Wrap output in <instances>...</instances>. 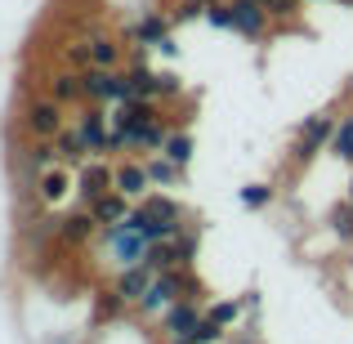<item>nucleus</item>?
Instances as JSON below:
<instances>
[{
	"instance_id": "f257e3e1",
	"label": "nucleus",
	"mask_w": 353,
	"mask_h": 344,
	"mask_svg": "<svg viewBox=\"0 0 353 344\" xmlns=\"http://www.w3.org/2000/svg\"><path fill=\"white\" fill-rule=\"evenodd\" d=\"M336 125H340L336 112H313V117H304L300 134H295V148H291V161L295 165H309L318 152H327L331 139H336Z\"/></svg>"
},
{
	"instance_id": "f03ea898",
	"label": "nucleus",
	"mask_w": 353,
	"mask_h": 344,
	"mask_svg": "<svg viewBox=\"0 0 353 344\" xmlns=\"http://www.w3.org/2000/svg\"><path fill=\"white\" fill-rule=\"evenodd\" d=\"M81 81H85V103H130V77L125 68H85L81 72Z\"/></svg>"
},
{
	"instance_id": "7ed1b4c3",
	"label": "nucleus",
	"mask_w": 353,
	"mask_h": 344,
	"mask_svg": "<svg viewBox=\"0 0 353 344\" xmlns=\"http://www.w3.org/2000/svg\"><path fill=\"white\" fill-rule=\"evenodd\" d=\"M183 295V282H179V268H165V273H157L152 277V286L143 291V300L134 304L139 309V318H161L165 309H170L174 300Z\"/></svg>"
},
{
	"instance_id": "20e7f679",
	"label": "nucleus",
	"mask_w": 353,
	"mask_h": 344,
	"mask_svg": "<svg viewBox=\"0 0 353 344\" xmlns=\"http://www.w3.org/2000/svg\"><path fill=\"white\" fill-rule=\"evenodd\" d=\"M63 125H68V121H63V103H59V99H27V103H23V130L32 139H54Z\"/></svg>"
},
{
	"instance_id": "39448f33",
	"label": "nucleus",
	"mask_w": 353,
	"mask_h": 344,
	"mask_svg": "<svg viewBox=\"0 0 353 344\" xmlns=\"http://www.w3.org/2000/svg\"><path fill=\"white\" fill-rule=\"evenodd\" d=\"M99 237H103V246H108V255L117 259V268H125V264H143V250H148V241L139 237L134 228L121 219V224H108V228H99Z\"/></svg>"
},
{
	"instance_id": "423d86ee",
	"label": "nucleus",
	"mask_w": 353,
	"mask_h": 344,
	"mask_svg": "<svg viewBox=\"0 0 353 344\" xmlns=\"http://www.w3.org/2000/svg\"><path fill=\"white\" fill-rule=\"evenodd\" d=\"M108 188H117V165L108 161V156H90V161L77 170V197L90 206V201L103 197Z\"/></svg>"
},
{
	"instance_id": "0eeeda50",
	"label": "nucleus",
	"mask_w": 353,
	"mask_h": 344,
	"mask_svg": "<svg viewBox=\"0 0 353 344\" xmlns=\"http://www.w3.org/2000/svg\"><path fill=\"white\" fill-rule=\"evenodd\" d=\"M228 5H233V32L246 36V41H264L268 27H273V14L259 0H228Z\"/></svg>"
},
{
	"instance_id": "6e6552de",
	"label": "nucleus",
	"mask_w": 353,
	"mask_h": 344,
	"mask_svg": "<svg viewBox=\"0 0 353 344\" xmlns=\"http://www.w3.org/2000/svg\"><path fill=\"white\" fill-rule=\"evenodd\" d=\"M170 27H174L170 14H161V9H143V18H134V23L125 27V41H130V45H148V50H157V45L170 36Z\"/></svg>"
},
{
	"instance_id": "1a4fd4ad",
	"label": "nucleus",
	"mask_w": 353,
	"mask_h": 344,
	"mask_svg": "<svg viewBox=\"0 0 353 344\" xmlns=\"http://www.w3.org/2000/svg\"><path fill=\"white\" fill-rule=\"evenodd\" d=\"M197 322H201V300H188V295H179V300L161 313V331L165 336H192Z\"/></svg>"
},
{
	"instance_id": "9d476101",
	"label": "nucleus",
	"mask_w": 353,
	"mask_h": 344,
	"mask_svg": "<svg viewBox=\"0 0 353 344\" xmlns=\"http://www.w3.org/2000/svg\"><path fill=\"white\" fill-rule=\"evenodd\" d=\"M90 237H99V219L90 215V206L85 210H63L59 215V241L63 246H81Z\"/></svg>"
},
{
	"instance_id": "9b49d317",
	"label": "nucleus",
	"mask_w": 353,
	"mask_h": 344,
	"mask_svg": "<svg viewBox=\"0 0 353 344\" xmlns=\"http://www.w3.org/2000/svg\"><path fill=\"white\" fill-rule=\"evenodd\" d=\"M152 268H148V264H125V268H121V273H117V295H121V300H125V304H139V300H143V291H148V286H152Z\"/></svg>"
},
{
	"instance_id": "f8f14e48",
	"label": "nucleus",
	"mask_w": 353,
	"mask_h": 344,
	"mask_svg": "<svg viewBox=\"0 0 353 344\" xmlns=\"http://www.w3.org/2000/svg\"><path fill=\"white\" fill-rule=\"evenodd\" d=\"M54 148H59V165H68V170H81V165L90 161V148H85V139H81L77 125H63L59 134H54Z\"/></svg>"
},
{
	"instance_id": "ddd939ff",
	"label": "nucleus",
	"mask_w": 353,
	"mask_h": 344,
	"mask_svg": "<svg viewBox=\"0 0 353 344\" xmlns=\"http://www.w3.org/2000/svg\"><path fill=\"white\" fill-rule=\"evenodd\" d=\"M148 188H152V174H148L143 161H117V192L139 201V197H148Z\"/></svg>"
},
{
	"instance_id": "4468645a",
	"label": "nucleus",
	"mask_w": 353,
	"mask_h": 344,
	"mask_svg": "<svg viewBox=\"0 0 353 344\" xmlns=\"http://www.w3.org/2000/svg\"><path fill=\"white\" fill-rule=\"evenodd\" d=\"M72 174H77V170H68V165H50V170H41V179H36V192H41L45 206H59V201L72 192Z\"/></svg>"
},
{
	"instance_id": "2eb2a0df",
	"label": "nucleus",
	"mask_w": 353,
	"mask_h": 344,
	"mask_svg": "<svg viewBox=\"0 0 353 344\" xmlns=\"http://www.w3.org/2000/svg\"><path fill=\"white\" fill-rule=\"evenodd\" d=\"M130 206H134V201L125 197V192H117V188H108L103 197H94L90 201V215L99 219V228H108V224H121V219L130 215Z\"/></svg>"
},
{
	"instance_id": "dca6fc26",
	"label": "nucleus",
	"mask_w": 353,
	"mask_h": 344,
	"mask_svg": "<svg viewBox=\"0 0 353 344\" xmlns=\"http://www.w3.org/2000/svg\"><path fill=\"white\" fill-rule=\"evenodd\" d=\"M121 63H125V45L117 36H108V32L90 36V68H121Z\"/></svg>"
},
{
	"instance_id": "f3484780",
	"label": "nucleus",
	"mask_w": 353,
	"mask_h": 344,
	"mask_svg": "<svg viewBox=\"0 0 353 344\" xmlns=\"http://www.w3.org/2000/svg\"><path fill=\"white\" fill-rule=\"evenodd\" d=\"M50 99H59V103H85V81H81V72L77 68L54 72L50 77Z\"/></svg>"
},
{
	"instance_id": "a211bd4d",
	"label": "nucleus",
	"mask_w": 353,
	"mask_h": 344,
	"mask_svg": "<svg viewBox=\"0 0 353 344\" xmlns=\"http://www.w3.org/2000/svg\"><path fill=\"white\" fill-rule=\"evenodd\" d=\"M165 134H170V117H152L143 130H134V152H161L165 148Z\"/></svg>"
},
{
	"instance_id": "6ab92c4d",
	"label": "nucleus",
	"mask_w": 353,
	"mask_h": 344,
	"mask_svg": "<svg viewBox=\"0 0 353 344\" xmlns=\"http://www.w3.org/2000/svg\"><path fill=\"white\" fill-rule=\"evenodd\" d=\"M139 210L152 219H161V224H179L183 219V206L174 197H165V192H148V197H139Z\"/></svg>"
},
{
	"instance_id": "aec40b11",
	"label": "nucleus",
	"mask_w": 353,
	"mask_h": 344,
	"mask_svg": "<svg viewBox=\"0 0 353 344\" xmlns=\"http://www.w3.org/2000/svg\"><path fill=\"white\" fill-rule=\"evenodd\" d=\"M148 174H152V183H161V188H174V183H183V165H174L165 152H148Z\"/></svg>"
},
{
	"instance_id": "412c9836",
	"label": "nucleus",
	"mask_w": 353,
	"mask_h": 344,
	"mask_svg": "<svg viewBox=\"0 0 353 344\" xmlns=\"http://www.w3.org/2000/svg\"><path fill=\"white\" fill-rule=\"evenodd\" d=\"M170 246H174V255H179V264H192V259H197V246H201V224L183 219L179 232L170 237Z\"/></svg>"
},
{
	"instance_id": "4be33fe9",
	"label": "nucleus",
	"mask_w": 353,
	"mask_h": 344,
	"mask_svg": "<svg viewBox=\"0 0 353 344\" xmlns=\"http://www.w3.org/2000/svg\"><path fill=\"white\" fill-rule=\"evenodd\" d=\"M161 152L170 156L174 165H183V170H188V161L197 156V143H192L188 130H174V125H170V134H165V148H161Z\"/></svg>"
},
{
	"instance_id": "5701e85b",
	"label": "nucleus",
	"mask_w": 353,
	"mask_h": 344,
	"mask_svg": "<svg viewBox=\"0 0 353 344\" xmlns=\"http://www.w3.org/2000/svg\"><path fill=\"white\" fill-rule=\"evenodd\" d=\"M143 264L152 268V273H165V268H179V255H174V246H170V241H148Z\"/></svg>"
},
{
	"instance_id": "b1692460",
	"label": "nucleus",
	"mask_w": 353,
	"mask_h": 344,
	"mask_svg": "<svg viewBox=\"0 0 353 344\" xmlns=\"http://www.w3.org/2000/svg\"><path fill=\"white\" fill-rule=\"evenodd\" d=\"M331 152H336L345 165H353V112H349V117H340L336 139H331Z\"/></svg>"
},
{
	"instance_id": "393cba45",
	"label": "nucleus",
	"mask_w": 353,
	"mask_h": 344,
	"mask_svg": "<svg viewBox=\"0 0 353 344\" xmlns=\"http://www.w3.org/2000/svg\"><path fill=\"white\" fill-rule=\"evenodd\" d=\"M224 322H219V318H210V313H201V322H197V327H192V344H219V340H224Z\"/></svg>"
},
{
	"instance_id": "a878e982",
	"label": "nucleus",
	"mask_w": 353,
	"mask_h": 344,
	"mask_svg": "<svg viewBox=\"0 0 353 344\" xmlns=\"http://www.w3.org/2000/svg\"><path fill=\"white\" fill-rule=\"evenodd\" d=\"M237 201L246 210H264L268 201H273V183H246V188L237 192Z\"/></svg>"
},
{
	"instance_id": "bb28decb",
	"label": "nucleus",
	"mask_w": 353,
	"mask_h": 344,
	"mask_svg": "<svg viewBox=\"0 0 353 344\" xmlns=\"http://www.w3.org/2000/svg\"><path fill=\"white\" fill-rule=\"evenodd\" d=\"M331 232H336L340 241H353V201L345 197L336 210H331Z\"/></svg>"
},
{
	"instance_id": "cd10ccee",
	"label": "nucleus",
	"mask_w": 353,
	"mask_h": 344,
	"mask_svg": "<svg viewBox=\"0 0 353 344\" xmlns=\"http://www.w3.org/2000/svg\"><path fill=\"white\" fill-rule=\"evenodd\" d=\"M206 23L219 27V32H233V5H228V0H210L206 5Z\"/></svg>"
},
{
	"instance_id": "c85d7f7f",
	"label": "nucleus",
	"mask_w": 353,
	"mask_h": 344,
	"mask_svg": "<svg viewBox=\"0 0 353 344\" xmlns=\"http://www.w3.org/2000/svg\"><path fill=\"white\" fill-rule=\"evenodd\" d=\"M210 318H219L224 327H237V322L246 318V309H241V300H219L215 309H210Z\"/></svg>"
},
{
	"instance_id": "c756f323",
	"label": "nucleus",
	"mask_w": 353,
	"mask_h": 344,
	"mask_svg": "<svg viewBox=\"0 0 353 344\" xmlns=\"http://www.w3.org/2000/svg\"><path fill=\"white\" fill-rule=\"evenodd\" d=\"M63 63H68V68H77V72H85L90 68V41H72L68 50H63Z\"/></svg>"
},
{
	"instance_id": "7c9ffc66",
	"label": "nucleus",
	"mask_w": 353,
	"mask_h": 344,
	"mask_svg": "<svg viewBox=\"0 0 353 344\" xmlns=\"http://www.w3.org/2000/svg\"><path fill=\"white\" fill-rule=\"evenodd\" d=\"M259 5H264L268 14H273V23H286V18H295V14H300V5H304V0H259Z\"/></svg>"
},
{
	"instance_id": "2f4dec72",
	"label": "nucleus",
	"mask_w": 353,
	"mask_h": 344,
	"mask_svg": "<svg viewBox=\"0 0 353 344\" xmlns=\"http://www.w3.org/2000/svg\"><path fill=\"white\" fill-rule=\"evenodd\" d=\"M179 90H183V81L174 77V72H161V103H165V99H174Z\"/></svg>"
},
{
	"instance_id": "473e14b6",
	"label": "nucleus",
	"mask_w": 353,
	"mask_h": 344,
	"mask_svg": "<svg viewBox=\"0 0 353 344\" xmlns=\"http://www.w3.org/2000/svg\"><path fill=\"white\" fill-rule=\"evenodd\" d=\"M241 309L255 313V309H259V291H246V295H241Z\"/></svg>"
},
{
	"instance_id": "72a5a7b5",
	"label": "nucleus",
	"mask_w": 353,
	"mask_h": 344,
	"mask_svg": "<svg viewBox=\"0 0 353 344\" xmlns=\"http://www.w3.org/2000/svg\"><path fill=\"white\" fill-rule=\"evenodd\" d=\"M237 344H259V340H255V336H241V340H237Z\"/></svg>"
},
{
	"instance_id": "f704fd0d",
	"label": "nucleus",
	"mask_w": 353,
	"mask_h": 344,
	"mask_svg": "<svg viewBox=\"0 0 353 344\" xmlns=\"http://www.w3.org/2000/svg\"><path fill=\"white\" fill-rule=\"evenodd\" d=\"M345 94H349V99H353V77H349V85H345Z\"/></svg>"
},
{
	"instance_id": "c9c22d12",
	"label": "nucleus",
	"mask_w": 353,
	"mask_h": 344,
	"mask_svg": "<svg viewBox=\"0 0 353 344\" xmlns=\"http://www.w3.org/2000/svg\"><path fill=\"white\" fill-rule=\"evenodd\" d=\"M349 201H353V183H349Z\"/></svg>"
},
{
	"instance_id": "e433bc0d",
	"label": "nucleus",
	"mask_w": 353,
	"mask_h": 344,
	"mask_svg": "<svg viewBox=\"0 0 353 344\" xmlns=\"http://www.w3.org/2000/svg\"><path fill=\"white\" fill-rule=\"evenodd\" d=\"M201 5H210V0H201Z\"/></svg>"
}]
</instances>
